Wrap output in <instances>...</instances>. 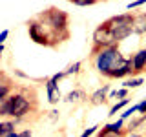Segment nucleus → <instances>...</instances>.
<instances>
[{"label":"nucleus","instance_id":"1","mask_svg":"<svg viewBox=\"0 0 146 137\" xmlns=\"http://www.w3.org/2000/svg\"><path fill=\"white\" fill-rule=\"evenodd\" d=\"M95 70L106 79H124L131 75V57H124L119 46L102 49L93 59Z\"/></svg>","mask_w":146,"mask_h":137},{"label":"nucleus","instance_id":"2","mask_svg":"<svg viewBox=\"0 0 146 137\" xmlns=\"http://www.w3.org/2000/svg\"><path fill=\"white\" fill-rule=\"evenodd\" d=\"M36 18L60 40V44L70 39V27H68L70 26V17H68L66 11H62L58 7H48L46 11L38 13Z\"/></svg>","mask_w":146,"mask_h":137},{"label":"nucleus","instance_id":"3","mask_svg":"<svg viewBox=\"0 0 146 137\" xmlns=\"http://www.w3.org/2000/svg\"><path fill=\"white\" fill-rule=\"evenodd\" d=\"M29 93H33V90L29 88H20L18 91L13 93V112L11 117L15 119V124L22 122L26 119V115H29L31 112L36 110V95L29 99Z\"/></svg>","mask_w":146,"mask_h":137},{"label":"nucleus","instance_id":"4","mask_svg":"<svg viewBox=\"0 0 146 137\" xmlns=\"http://www.w3.org/2000/svg\"><path fill=\"white\" fill-rule=\"evenodd\" d=\"M102 24L115 35V40L119 44L121 40L128 39V37L133 33V13H121V15L110 17Z\"/></svg>","mask_w":146,"mask_h":137},{"label":"nucleus","instance_id":"5","mask_svg":"<svg viewBox=\"0 0 146 137\" xmlns=\"http://www.w3.org/2000/svg\"><path fill=\"white\" fill-rule=\"evenodd\" d=\"M27 33H29V39L33 40L35 44H38V46H46V48H57V46L60 44V40H58L57 37H55L36 17L31 18V20L27 22Z\"/></svg>","mask_w":146,"mask_h":137},{"label":"nucleus","instance_id":"6","mask_svg":"<svg viewBox=\"0 0 146 137\" xmlns=\"http://www.w3.org/2000/svg\"><path fill=\"white\" fill-rule=\"evenodd\" d=\"M111 46H119L117 40H115V35H113L104 24H100L99 27H95V31H93V46H91L90 57L95 59L102 49L111 48Z\"/></svg>","mask_w":146,"mask_h":137},{"label":"nucleus","instance_id":"7","mask_svg":"<svg viewBox=\"0 0 146 137\" xmlns=\"http://www.w3.org/2000/svg\"><path fill=\"white\" fill-rule=\"evenodd\" d=\"M143 71H146V48L139 49L131 57V77H139Z\"/></svg>","mask_w":146,"mask_h":137},{"label":"nucleus","instance_id":"8","mask_svg":"<svg viewBox=\"0 0 146 137\" xmlns=\"http://www.w3.org/2000/svg\"><path fill=\"white\" fill-rule=\"evenodd\" d=\"M46 91H48V100L51 104H57L58 100H60V97H62L60 90H58V84L55 80H51V79L46 80Z\"/></svg>","mask_w":146,"mask_h":137},{"label":"nucleus","instance_id":"9","mask_svg":"<svg viewBox=\"0 0 146 137\" xmlns=\"http://www.w3.org/2000/svg\"><path fill=\"white\" fill-rule=\"evenodd\" d=\"M108 90H110V84H104L102 88L95 90L93 93L90 95V102L93 106H99V104H104L108 100Z\"/></svg>","mask_w":146,"mask_h":137},{"label":"nucleus","instance_id":"10","mask_svg":"<svg viewBox=\"0 0 146 137\" xmlns=\"http://www.w3.org/2000/svg\"><path fill=\"white\" fill-rule=\"evenodd\" d=\"M133 33L146 35V13H133Z\"/></svg>","mask_w":146,"mask_h":137},{"label":"nucleus","instance_id":"11","mask_svg":"<svg viewBox=\"0 0 146 137\" xmlns=\"http://www.w3.org/2000/svg\"><path fill=\"white\" fill-rule=\"evenodd\" d=\"M11 93H13V80L6 75L4 80H0V104H2Z\"/></svg>","mask_w":146,"mask_h":137},{"label":"nucleus","instance_id":"12","mask_svg":"<svg viewBox=\"0 0 146 137\" xmlns=\"http://www.w3.org/2000/svg\"><path fill=\"white\" fill-rule=\"evenodd\" d=\"M11 112H13V93L0 104V117H11Z\"/></svg>","mask_w":146,"mask_h":137},{"label":"nucleus","instance_id":"13","mask_svg":"<svg viewBox=\"0 0 146 137\" xmlns=\"http://www.w3.org/2000/svg\"><path fill=\"white\" fill-rule=\"evenodd\" d=\"M84 99H88L84 90H73V91H70V93L66 95L68 102H80V100H84Z\"/></svg>","mask_w":146,"mask_h":137},{"label":"nucleus","instance_id":"14","mask_svg":"<svg viewBox=\"0 0 146 137\" xmlns=\"http://www.w3.org/2000/svg\"><path fill=\"white\" fill-rule=\"evenodd\" d=\"M128 135H130V134H128L126 130L119 134V132H111V130H108L106 126H102V128H100V130L97 132V137H128Z\"/></svg>","mask_w":146,"mask_h":137},{"label":"nucleus","instance_id":"15","mask_svg":"<svg viewBox=\"0 0 146 137\" xmlns=\"http://www.w3.org/2000/svg\"><path fill=\"white\" fill-rule=\"evenodd\" d=\"M11 132H15V122L13 121H0V137H7Z\"/></svg>","mask_w":146,"mask_h":137},{"label":"nucleus","instance_id":"16","mask_svg":"<svg viewBox=\"0 0 146 137\" xmlns=\"http://www.w3.org/2000/svg\"><path fill=\"white\" fill-rule=\"evenodd\" d=\"M144 121H146V115H141V117H137V119H131L130 124L126 126V132H128V134H135V130L143 124Z\"/></svg>","mask_w":146,"mask_h":137},{"label":"nucleus","instance_id":"17","mask_svg":"<svg viewBox=\"0 0 146 137\" xmlns=\"http://www.w3.org/2000/svg\"><path fill=\"white\" fill-rule=\"evenodd\" d=\"M143 82H144L143 77H131V79H126L124 82H122V86H124L126 90H130V88H139Z\"/></svg>","mask_w":146,"mask_h":137},{"label":"nucleus","instance_id":"18","mask_svg":"<svg viewBox=\"0 0 146 137\" xmlns=\"http://www.w3.org/2000/svg\"><path fill=\"white\" fill-rule=\"evenodd\" d=\"M104 126H106L108 130H111V132H119V134L126 130L124 121H122V119H119V121H115V122H110V124H104Z\"/></svg>","mask_w":146,"mask_h":137},{"label":"nucleus","instance_id":"19","mask_svg":"<svg viewBox=\"0 0 146 137\" xmlns=\"http://www.w3.org/2000/svg\"><path fill=\"white\" fill-rule=\"evenodd\" d=\"M128 102H130V99H122V100H119V102H115L111 108H110V113H108V115H117V112H121V110L124 108Z\"/></svg>","mask_w":146,"mask_h":137},{"label":"nucleus","instance_id":"20","mask_svg":"<svg viewBox=\"0 0 146 137\" xmlns=\"http://www.w3.org/2000/svg\"><path fill=\"white\" fill-rule=\"evenodd\" d=\"M80 68H82V62L79 61V62H73L70 68L66 70V75H77V73L80 71Z\"/></svg>","mask_w":146,"mask_h":137},{"label":"nucleus","instance_id":"21","mask_svg":"<svg viewBox=\"0 0 146 137\" xmlns=\"http://www.w3.org/2000/svg\"><path fill=\"white\" fill-rule=\"evenodd\" d=\"M73 6H79V7H90V6H95V0H71Z\"/></svg>","mask_w":146,"mask_h":137},{"label":"nucleus","instance_id":"22","mask_svg":"<svg viewBox=\"0 0 146 137\" xmlns=\"http://www.w3.org/2000/svg\"><path fill=\"white\" fill-rule=\"evenodd\" d=\"M135 112H139V108H137V104H135V106H131V108H126L124 110V113H122V121H126V119H130V117H133V113Z\"/></svg>","mask_w":146,"mask_h":137},{"label":"nucleus","instance_id":"23","mask_svg":"<svg viewBox=\"0 0 146 137\" xmlns=\"http://www.w3.org/2000/svg\"><path fill=\"white\" fill-rule=\"evenodd\" d=\"M99 132V126H91V128H86L84 132L80 134V137H91L93 134H97Z\"/></svg>","mask_w":146,"mask_h":137},{"label":"nucleus","instance_id":"24","mask_svg":"<svg viewBox=\"0 0 146 137\" xmlns=\"http://www.w3.org/2000/svg\"><path fill=\"white\" fill-rule=\"evenodd\" d=\"M143 4H144V0H137V2H130V4H128V6H126L128 13H130L131 9H137V7H141V6H143Z\"/></svg>","mask_w":146,"mask_h":137},{"label":"nucleus","instance_id":"25","mask_svg":"<svg viewBox=\"0 0 146 137\" xmlns=\"http://www.w3.org/2000/svg\"><path fill=\"white\" fill-rule=\"evenodd\" d=\"M7 37H9V29H4L2 33H0V46H4V42H6Z\"/></svg>","mask_w":146,"mask_h":137},{"label":"nucleus","instance_id":"26","mask_svg":"<svg viewBox=\"0 0 146 137\" xmlns=\"http://www.w3.org/2000/svg\"><path fill=\"white\" fill-rule=\"evenodd\" d=\"M137 108H139V112L143 113V115H146V100H143V102L137 104Z\"/></svg>","mask_w":146,"mask_h":137},{"label":"nucleus","instance_id":"27","mask_svg":"<svg viewBox=\"0 0 146 137\" xmlns=\"http://www.w3.org/2000/svg\"><path fill=\"white\" fill-rule=\"evenodd\" d=\"M18 135H20V137H31V135H33V132H31L29 128H27V130H22Z\"/></svg>","mask_w":146,"mask_h":137},{"label":"nucleus","instance_id":"28","mask_svg":"<svg viewBox=\"0 0 146 137\" xmlns=\"http://www.w3.org/2000/svg\"><path fill=\"white\" fill-rule=\"evenodd\" d=\"M7 137H20V135H18V134H17V132H11V134H9Z\"/></svg>","mask_w":146,"mask_h":137},{"label":"nucleus","instance_id":"29","mask_svg":"<svg viewBox=\"0 0 146 137\" xmlns=\"http://www.w3.org/2000/svg\"><path fill=\"white\" fill-rule=\"evenodd\" d=\"M128 137H141V135H139V134H130Z\"/></svg>","mask_w":146,"mask_h":137},{"label":"nucleus","instance_id":"30","mask_svg":"<svg viewBox=\"0 0 146 137\" xmlns=\"http://www.w3.org/2000/svg\"><path fill=\"white\" fill-rule=\"evenodd\" d=\"M2 53H4V46H0V57H2Z\"/></svg>","mask_w":146,"mask_h":137}]
</instances>
